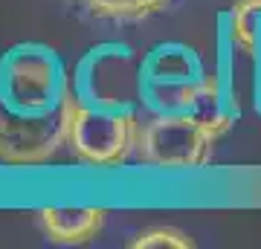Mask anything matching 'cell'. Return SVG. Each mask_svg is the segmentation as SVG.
Returning <instances> with one entry per match:
<instances>
[{"mask_svg": "<svg viewBox=\"0 0 261 249\" xmlns=\"http://www.w3.org/2000/svg\"><path fill=\"white\" fill-rule=\"evenodd\" d=\"M73 75L53 46L23 41L0 56V159L49 162L70 145Z\"/></svg>", "mask_w": 261, "mask_h": 249, "instance_id": "6da1fadb", "label": "cell"}, {"mask_svg": "<svg viewBox=\"0 0 261 249\" xmlns=\"http://www.w3.org/2000/svg\"><path fill=\"white\" fill-rule=\"evenodd\" d=\"M140 61L125 44H96L73 70L70 148L87 165H122L140 136Z\"/></svg>", "mask_w": 261, "mask_h": 249, "instance_id": "7a4b0ae2", "label": "cell"}, {"mask_svg": "<svg viewBox=\"0 0 261 249\" xmlns=\"http://www.w3.org/2000/svg\"><path fill=\"white\" fill-rule=\"evenodd\" d=\"M140 93L151 116L186 113L209 125L215 136H224L241 116L238 96L221 90L200 56L180 41H166L145 52L140 61Z\"/></svg>", "mask_w": 261, "mask_h": 249, "instance_id": "3957f363", "label": "cell"}, {"mask_svg": "<svg viewBox=\"0 0 261 249\" xmlns=\"http://www.w3.org/2000/svg\"><path fill=\"white\" fill-rule=\"evenodd\" d=\"M215 130L195 116L166 113L140 125L137 157L154 168H203L215 154Z\"/></svg>", "mask_w": 261, "mask_h": 249, "instance_id": "277c9868", "label": "cell"}, {"mask_svg": "<svg viewBox=\"0 0 261 249\" xmlns=\"http://www.w3.org/2000/svg\"><path fill=\"white\" fill-rule=\"evenodd\" d=\"M105 209H41L38 223L53 243L61 246H79V243H90V240L102 232L105 226Z\"/></svg>", "mask_w": 261, "mask_h": 249, "instance_id": "5b68a950", "label": "cell"}, {"mask_svg": "<svg viewBox=\"0 0 261 249\" xmlns=\"http://www.w3.org/2000/svg\"><path fill=\"white\" fill-rule=\"evenodd\" d=\"M90 18L111 23H140L171 6V0H75Z\"/></svg>", "mask_w": 261, "mask_h": 249, "instance_id": "8992f818", "label": "cell"}, {"mask_svg": "<svg viewBox=\"0 0 261 249\" xmlns=\"http://www.w3.org/2000/svg\"><path fill=\"white\" fill-rule=\"evenodd\" d=\"M226 35L247 56L261 52V0H238L226 15Z\"/></svg>", "mask_w": 261, "mask_h": 249, "instance_id": "52a82bcc", "label": "cell"}, {"mask_svg": "<svg viewBox=\"0 0 261 249\" xmlns=\"http://www.w3.org/2000/svg\"><path fill=\"white\" fill-rule=\"evenodd\" d=\"M130 249H192L195 240L186 232L174 229V226H151V229L140 232L137 238L128 243Z\"/></svg>", "mask_w": 261, "mask_h": 249, "instance_id": "ba28073f", "label": "cell"}, {"mask_svg": "<svg viewBox=\"0 0 261 249\" xmlns=\"http://www.w3.org/2000/svg\"><path fill=\"white\" fill-rule=\"evenodd\" d=\"M252 73H255V81H252V96H255V110L261 116V52L252 56Z\"/></svg>", "mask_w": 261, "mask_h": 249, "instance_id": "9c48e42d", "label": "cell"}]
</instances>
